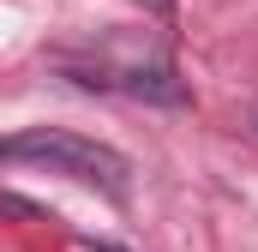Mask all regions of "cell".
<instances>
[{"label": "cell", "instance_id": "obj_1", "mask_svg": "<svg viewBox=\"0 0 258 252\" xmlns=\"http://www.w3.org/2000/svg\"><path fill=\"white\" fill-rule=\"evenodd\" d=\"M54 72H66L78 90L132 96V102H186V84L156 36H102L84 48H54Z\"/></svg>", "mask_w": 258, "mask_h": 252}, {"label": "cell", "instance_id": "obj_2", "mask_svg": "<svg viewBox=\"0 0 258 252\" xmlns=\"http://www.w3.org/2000/svg\"><path fill=\"white\" fill-rule=\"evenodd\" d=\"M6 162H36V168H54L72 174L84 186H102L108 198H126V156L102 138H84V132H66V126H24L12 138H0V168Z\"/></svg>", "mask_w": 258, "mask_h": 252}, {"label": "cell", "instance_id": "obj_3", "mask_svg": "<svg viewBox=\"0 0 258 252\" xmlns=\"http://www.w3.org/2000/svg\"><path fill=\"white\" fill-rule=\"evenodd\" d=\"M138 6H168V0H138Z\"/></svg>", "mask_w": 258, "mask_h": 252}, {"label": "cell", "instance_id": "obj_4", "mask_svg": "<svg viewBox=\"0 0 258 252\" xmlns=\"http://www.w3.org/2000/svg\"><path fill=\"white\" fill-rule=\"evenodd\" d=\"M252 132H258V108H252Z\"/></svg>", "mask_w": 258, "mask_h": 252}]
</instances>
